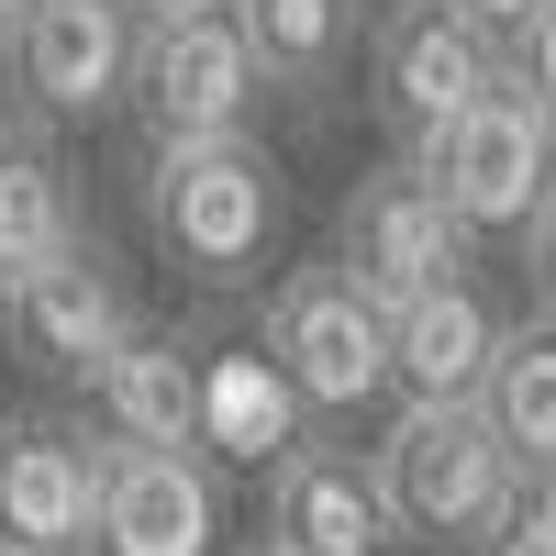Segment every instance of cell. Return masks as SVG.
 I'll use <instances>...</instances> for the list:
<instances>
[{
  "mask_svg": "<svg viewBox=\"0 0 556 556\" xmlns=\"http://www.w3.org/2000/svg\"><path fill=\"white\" fill-rule=\"evenodd\" d=\"M290 223V167L256 134H190V146L146 156V235L190 290H245L278 256Z\"/></svg>",
  "mask_w": 556,
  "mask_h": 556,
  "instance_id": "1",
  "label": "cell"
},
{
  "mask_svg": "<svg viewBox=\"0 0 556 556\" xmlns=\"http://www.w3.org/2000/svg\"><path fill=\"white\" fill-rule=\"evenodd\" d=\"M367 456L401 513V545H434V556H490V534L523 501V456L501 445L479 401H401Z\"/></svg>",
  "mask_w": 556,
  "mask_h": 556,
  "instance_id": "2",
  "label": "cell"
},
{
  "mask_svg": "<svg viewBox=\"0 0 556 556\" xmlns=\"http://www.w3.org/2000/svg\"><path fill=\"white\" fill-rule=\"evenodd\" d=\"M267 356L312 412H367L401 390V312L345 256H323V267H290L267 290Z\"/></svg>",
  "mask_w": 556,
  "mask_h": 556,
  "instance_id": "3",
  "label": "cell"
},
{
  "mask_svg": "<svg viewBox=\"0 0 556 556\" xmlns=\"http://www.w3.org/2000/svg\"><path fill=\"white\" fill-rule=\"evenodd\" d=\"M501 78H513L501 23H479L468 0H390L367 34V112L401 134V156H424L445 123H468Z\"/></svg>",
  "mask_w": 556,
  "mask_h": 556,
  "instance_id": "4",
  "label": "cell"
},
{
  "mask_svg": "<svg viewBox=\"0 0 556 556\" xmlns=\"http://www.w3.org/2000/svg\"><path fill=\"white\" fill-rule=\"evenodd\" d=\"M146 23L156 0H34L12 34V112L34 123H101L134 101V67H146Z\"/></svg>",
  "mask_w": 556,
  "mask_h": 556,
  "instance_id": "5",
  "label": "cell"
},
{
  "mask_svg": "<svg viewBox=\"0 0 556 556\" xmlns=\"http://www.w3.org/2000/svg\"><path fill=\"white\" fill-rule=\"evenodd\" d=\"M256 45L235 23V0H156L146 23V67H134V112H146L156 146H190V134H245L256 112Z\"/></svg>",
  "mask_w": 556,
  "mask_h": 556,
  "instance_id": "6",
  "label": "cell"
},
{
  "mask_svg": "<svg viewBox=\"0 0 556 556\" xmlns=\"http://www.w3.org/2000/svg\"><path fill=\"white\" fill-rule=\"evenodd\" d=\"M424 167H434V190H445V212L468 223V235H523L545 212V190H556V112L513 67L468 123H445L424 146Z\"/></svg>",
  "mask_w": 556,
  "mask_h": 556,
  "instance_id": "7",
  "label": "cell"
},
{
  "mask_svg": "<svg viewBox=\"0 0 556 556\" xmlns=\"http://www.w3.org/2000/svg\"><path fill=\"white\" fill-rule=\"evenodd\" d=\"M334 256L401 312V301L445 290V278H468L479 235L445 212V190H434L424 156H390V167H367L356 190H345V212H334Z\"/></svg>",
  "mask_w": 556,
  "mask_h": 556,
  "instance_id": "8",
  "label": "cell"
},
{
  "mask_svg": "<svg viewBox=\"0 0 556 556\" xmlns=\"http://www.w3.org/2000/svg\"><path fill=\"white\" fill-rule=\"evenodd\" d=\"M112 445L78 424H0V556H89L101 545Z\"/></svg>",
  "mask_w": 556,
  "mask_h": 556,
  "instance_id": "9",
  "label": "cell"
},
{
  "mask_svg": "<svg viewBox=\"0 0 556 556\" xmlns=\"http://www.w3.org/2000/svg\"><path fill=\"white\" fill-rule=\"evenodd\" d=\"M0 323H12V345H23V367H45V379H101V367L146 334V323H134V290H123V267L101 256V245H67L56 267H34L12 301H0Z\"/></svg>",
  "mask_w": 556,
  "mask_h": 556,
  "instance_id": "10",
  "label": "cell"
},
{
  "mask_svg": "<svg viewBox=\"0 0 556 556\" xmlns=\"http://www.w3.org/2000/svg\"><path fill=\"white\" fill-rule=\"evenodd\" d=\"M267 545L278 556H401V513L367 445H278L267 456Z\"/></svg>",
  "mask_w": 556,
  "mask_h": 556,
  "instance_id": "11",
  "label": "cell"
},
{
  "mask_svg": "<svg viewBox=\"0 0 556 556\" xmlns=\"http://www.w3.org/2000/svg\"><path fill=\"white\" fill-rule=\"evenodd\" d=\"M89 556H223V468L201 445H112Z\"/></svg>",
  "mask_w": 556,
  "mask_h": 556,
  "instance_id": "12",
  "label": "cell"
},
{
  "mask_svg": "<svg viewBox=\"0 0 556 556\" xmlns=\"http://www.w3.org/2000/svg\"><path fill=\"white\" fill-rule=\"evenodd\" d=\"M78 245V190H67V156L34 112L0 123V301L23 290L34 267H56Z\"/></svg>",
  "mask_w": 556,
  "mask_h": 556,
  "instance_id": "13",
  "label": "cell"
},
{
  "mask_svg": "<svg viewBox=\"0 0 556 556\" xmlns=\"http://www.w3.org/2000/svg\"><path fill=\"white\" fill-rule=\"evenodd\" d=\"M501 334H513V323L490 312L479 278H445V290L401 301V401H479Z\"/></svg>",
  "mask_w": 556,
  "mask_h": 556,
  "instance_id": "14",
  "label": "cell"
},
{
  "mask_svg": "<svg viewBox=\"0 0 556 556\" xmlns=\"http://www.w3.org/2000/svg\"><path fill=\"white\" fill-rule=\"evenodd\" d=\"M89 412H101L112 445H201V356L178 334H134L89 379Z\"/></svg>",
  "mask_w": 556,
  "mask_h": 556,
  "instance_id": "15",
  "label": "cell"
},
{
  "mask_svg": "<svg viewBox=\"0 0 556 556\" xmlns=\"http://www.w3.org/2000/svg\"><path fill=\"white\" fill-rule=\"evenodd\" d=\"M235 23H245V45H256L267 89H301V101H312V89H334L345 56L379 34L367 0H235Z\"/></svg>",
  "mask_w": 556,
  "mask_h": 556,
  "instance_id": "16",
  "label": "cell"
},
{
  "mask_svg": "<svg viewBox=\"0 0 556 556\" xmlns=\"http://www.w3.org/2000/svg\"><path fill=\"white\" fill-rule=\"evenodd\" d=\"M479 412L501 424V445L523 456V479L556 468V323H545V312H523L513 334H501L490 379H479Z\"/></svg>",
  "mask_w": 556,
  "mask_h": 556,
  "instance_id": "17",
  "label": "cell"
},
{
  "mask_svg": "<svg viewBox=\"0 0 556 556\" xmlns=\"http://www.w3.org/2000/svg\"><path fill=\"white\" fill-rule=\"evenodd\" d=\"M490 556H556V468L523 479V501H513V523L490 534Z\"/></svg>",
  "mask_w": 556,
  "mask_h": 556,
  "instance_id": "18",
  "label": "cell"
},
{
  "mask_svg": "<svg viewBox=\"0 0 556 556\" xmlns=\"http://www.w3.org/2000/svg\"><path fill=\"white\" fill-rule=\"evenodd\" d=\"M513 67L534 78V101L556 112V0H534V23H523V45H513Z\"/></svg>",
  "mask_w": 556,
  "mask_h": 556,
  "instance_id": "19",
  "label": "cell"
},
{
  "mask_svg": "<svg viewBox=\"0 0 556 556\" xmlns=\"http://www.w3.org/2000/svg\"><path fill=\"white\" fill-rule=\"evenodd\" d=\"M523 278H534V312L556 323V190H545V212L523 223Z\"/></svg>",
  "mask_w": 556,
  "mask_h": 556,
  "instance_id": "20",
  "label": "cell"
},
{
  "mask_svg": "<svg viewBox=\"0 0 556 556\" xmlns=\"http://www.w3.org/2000/svg\"><path fill=\"white\" fill-rule=\"evenodd\" d=\"M468 12H479V23H501V34H523V23H534V0H468Z\"/></svg>",
  "mask_w": 556,
  "mask_h": 556,
  "instance_id": "21",
  "label": "cell"
},
{
  "mask_svg": "<svg viewBox=\"0 0 556 556\" xmlns=\"http://www.w3.org/2000/svg\"><path fill=\"white\" fill-rule=\"evenodd\" d=\"M23 12H34V0H0V56H12V34H23Z\"/></svg>",
  "mask_w": 556,
  "mask_h": 556,
  "instance_id": "22",
  "label": "cell"
},
{
  "mask_svg": "<svg viewBox=\"0 0 556 556\" xmlns=\"http://www.w3.org/2000/svg\"><path fill=\"white\" fill-rule=\"evenodd\" d=\"M245 556H278V545H245Z\"/></svg>",
  "mask_w": 556,
  "mask_h": 556,
  "instance_id": "23",
  "label": "cell"
}]
</instances>
